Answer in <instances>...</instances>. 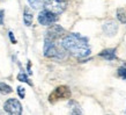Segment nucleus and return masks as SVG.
<instances>
[{
  "label": "nucleus",
  "instance_id": "1",
  "mask_svg": "<svg viewBox=\"0 0 126 115\" xmlns=\"http://www.w3.org/2000/svg\"><path fill=\"white\" fill-rule=\"evenodd\" d=\"M63 49L68 51L71 55H73L77 58L87 57L90 54V48L88 44V40L77 33L66 35L61 41Z\"/></svg>",
  "mask_w": 126,
  "mask_h": 115
},
{
  "label": "nucleus",
  "instance_id": "2",
  "mask_svg": "<svg viewBox=\"0 0 126 115\" xmlns=\"http://www.w3.org/2000/svg\"><path fill=\"white\" fill-rule=\"evenodd\" d=\"M57 40H51L45 37L44 42V56L47 58H54V59H63L64 58V51L59 49V46L56 44Z\"/></svg>",
  "mask_w": 126,
  "mask_h": 115
},
{
  "label": "nucleus",
  "instance_id": "3",
  "mask_svg": "<svg viewBox=\"0 0 126 115\" xmlns=\"http://www.w3.org/2000/svg\"><path fill=\"white\" fill-rule=\"evenodd\" d=\"M69 98H71V90L67 86H58L49 95V101L51 104H56L59 100L69 99Z\"/></svg>",
  "mask_w": 126,
  "mask_h": 115
},
{
  "label": "nucleus",
  "instance_id": "4",
  "mask_svg": "<svg viewBox=\"0 0 126 115\" xmlns=\"http://www.w3.org/2000/svg\"><path fill=\"white\" fill-rule=\"evenodd\" d=\"M58 20V16L54 12L50 9H43L38 15V22L43 26H50Z\"/></svg>",
  "mask_w": 126,
  "mask_h": 115
},
{
  "label": "nucleus",
  "instance_id": "5",
  "mask_svg": "<svg viewBox=\"0 0 126 115\" xmlns=\"http://www.w3.org/2000/svg\"><path fill=\"white\" fill-rule=\"evenodd\" d=\"M4 109L7 112L8 114L12 115H20L22 113V106H21L19 100L16 99L7 100L4 105Z\"/></svg>",
  "mask_w": 126,
  "mask_h": 115
},
{
  "label": "nucleus",
  "instance_id": "6",
  "mask_svg": "<svg viewBox=\"0 0 126 115\" xmlns=\"http://www.w3.org/2000/svg\"><path fill=\"white\" fill-rule=\"evenodd\" d=\"M64 34H65V29L63 27H60V26L56 24V26H52L51 28L47 29V31H46V37L51 38V40H58V38L61 37Z\"/></svg>",
  "mask_w": 126,
  "mask_h": 115
},
{
  "label": "nucleus",
  "instance_id": "7",
  "mask_svg": "<svg viewBox=\"0 0 126 115\" xmlns=\"http://www.w3.org/2000/svg\"><path fill=\"white\" fill-rule=\"evenodd\" d=\"M117 29H118V26L115 21H108L103 24V31L104 34L108 35V36H113L117 33Z\"/></svg>",
  "mask_w": 126,
  "mask_h": 115
},
{
  "label": "nucleus",
  "instance_id": "8",
  "mask_svg": "<svg viewBox=\"0 0 126 115\" xmlns=\"http://www.w3.org/2000/svg\"><path fill=\"white\" fill-rule=\"evenodd\" d=\"M28 2L34 9H43L49 7L50 0H28Z\"/></svg>",
  "mask_w": 126,
  "mask_h": 115
},
{
  "label": "nucleus",
  "instance_id": "9",
  "mask_svg": "<svg viewBox=\"0 0 126 115\" xmlns=\"http://www.w3.org/2000/svg\"><path fill=\"white\" fill-rule=\"evenodd\" d=\"M99 57H103L104 59H107V61H113L116 58V49L103 50V51L99 54Z\"/></svg>",
  "mask_w": 126,
  "mask_h": 115
},
{
  "label": "nucleus",
  "instance_id": "10",
  "mask_svg": "<svg viewBox=\"0 0 126 115\" xmlns=\"http://www.w3.org/2000/svg\"><path fill=\"white\" fill-rule=\"evenodd\" d=\"M117 19L122 23L126 24V7H122L117 9Z\"/></svg>",
  "mask_w": 126,
  "mask_h": 115
},
{
  "label": "nucleus",
  "instance_id": "11",
  "mask_svg": "<svg viewBox=\"0 0 126 115\" xmlns=\"http://www.w3.org/2000/svg\"><path fill=\"white\" fill-rule=\"evenodd\" d=\"M23 21L26 26H30L32 23V14L28 9H24V14H23Z\"/></svg>",
  "mask_w": 126,
  "mask_h": 115
},
{
  "label": "nucleus",
  "instance_id": "12",
  "mask_svg": "<svg viewBox=\"0 0 126 115\" xmlns=\"http://www.w3.org/2000/svg\"><path fill=\"white\" fill-rule=\"evenodd\" d=\"M12 90L11 86H8V85L4 84V83H0V93L1 94H9V93H12Z\"/></svg>",
  "mask_w": 126,
  "mask_h": 115
},
{
  "label": "nucleus",
  "instance_id": "13",
  "mask_svg": "<svg viewBox=\"0 0 126 115\" xmlns=\"http://www.w3.org/2000/svg\"><path fill=\"white\" fill-rule=\"evenodd\" d=\"M17 79H19L20 81H23V83H28L29 85H31V86H32V83L28 79V77L26 76L24 73H20L19 76H17Z\"/></svg>",
  "mask_w": 126,
  "mask_h": 115
},
{
  "label": "nucleus",
  "instance_id": "14",
  "mask_svg": "<svg viewBox=\"0 0 126 115\" xmlns=\"http://www.w3.org/2000/svg\"><path fill=\"white\" fill-rule=\"evenodd\" d=\"M118 76L120 77L122 79L126 80V68L125 66H122V68L118 69Z\"/></svg>",
  "mask_w": 126,
  "mask_h": 115
},
{
  "label": "nucleus",
  "instance_id": "15",
  "mask_svg": "<svg viewBox=\"0 0 126 115\" xmlns=\"http://www.w3.org/2000/svg\"><path fill=\"white\" fill-rule=\"evenodd\" d=\"M73 105H74V107H72L73 108L72 114H81L82 112H81V109H80V106H79L75 101H73Z\"/></svg>",
  "mask_w": 126,
  "mask_h": 115
},
{
  "label": "nucleus",
  "instance_id": "16",
  "mask_svg": "<svg viewBox=\"0 0 126 115\" xmlns=\"http://www.w3.org/2000/svg\"><path fill=\"white\" fill-rule=\"evenodd\" d=\"M17 93H19V95L21 96V98H24V95H26L24 87H22V86H19V87H17Z\"/></svg>",
  "mask_w": 126,
  "mask_h": 115
},
{
  "label": "nucleus",
  "instance_id": "17",
  "mask_svg": "<svg viewBox=\"0 0 126 115\" xmlns=\"http://www.w3.org/2000/svg\"><path fill=\"white\" fill-rule=\"evenodd\" d=\"M4 13H5L4 9L0 11V24H4V15H5Z\"/></svg>",
  "mask_w": 126,
  "mask_h": 115
},
{
  "label": "nucleus",
  "instance_id": "18",
  "mask_svg": "<svg viewBox=\"0 0 126 115\" xmlns=\"http://www.w3.org/2000/svg\"><path fill=\"white\" fill-rule=\"evenodd\" d=\"M9 37H11V40H12V43H16V40H15V37H14V35H13L12 31H9Z\"/></svg>",
  "mask_w": 126,
  "mask_h": 115
}]
</instances>
